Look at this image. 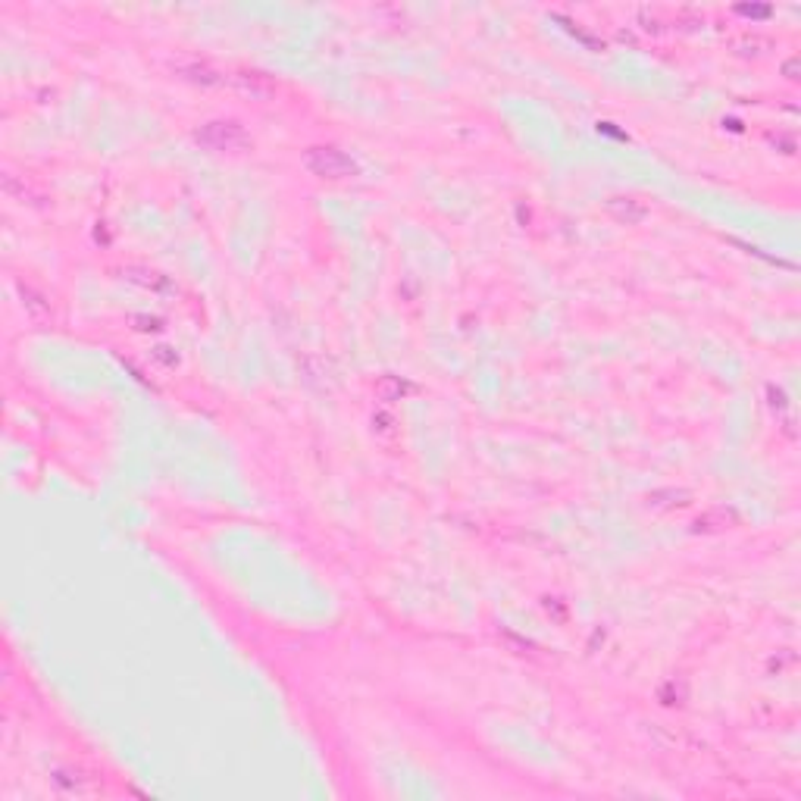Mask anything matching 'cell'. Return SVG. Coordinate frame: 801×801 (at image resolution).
Listing matches in <instances>:
<instances>
[{
    "instance_id": "cell-1",
    "label": "cell",
    "mask_w": 801,
    "mask_h": 801,
    "mask_svg": "<svg viewBox=\"0 0 801 801\" xmlns=\"http://www.w3.org/2000/svg\"><path fill=\"white\" fill-rule=\"evenodd\" d=\"M304 163L313 176L320 179H348V176H357V163L338 148H310L304 154Z\"/></svg>"
},
{
    "instance_id": "cell-2",
    "label": "cell",
    "mask_w": 801,
    "mask_h": 801,
    "mask_svg": "<svg viewBox=\"0 0 801 801\" xmlns=\"http://www.w3.org/2000/svg\"><path fill=\"white\" fill-rule=\"evenodd\" d=\"M198 141L207 144L210 151H235L241 144H248V135L238 123H229V119H216V123H207L198 132Z\"/></svg>"
}]
</instances>
